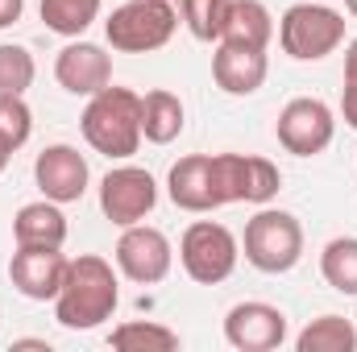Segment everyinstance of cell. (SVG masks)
<instances>
[{"instance_id": "cell-1", "label": "cell", "mask_w": 357, "mask_h": 352, "mask_svg": "<svg viewBox=\"0 0 357 352\" xmlns=\"http://www.w3.org/2000/svg\"><path fill=\"white\" fill-rule=\"evenodd\" d=\"M116 303H121V286H116L112 265L96 253H79L67 265L63 290L54 298V319L71 332H91L104 319H112Z\"/></svg>"}, {"instance_id": "cell-2", "label": "cell", "mask_w": 357, "mask_h": 352, "mask_svg": "<svg viewBox=\"0 0 357 352\" xmlns=\"http://www.w3.org/2000/svg\"><path fill=\"white\" fill-rule=\"evenodd\" d=\"M84 141L104 158H133L142 145V95L129 88H108L88 95L79 116Z\"/></svg>"}, {"instance_id": "cell-3", "label": "cell", "mask_w": 357, "mask_h": 352, "mask_svg": "<svg viewBox=\"0 0 357 352\" xmlns=\"http://www.w3.org/2000/svg\"><path fill=\"white\" fill-rule=\"evenodd\" d=\"M178 17L183 13L167 0H129L104 21V38L121 54H154L175 38Z\"/></svg>"}, {"instance_id": "cell-4", "label": "cell", "mask_w": 357, "mask_h": 352, "mask_svg": "<svg viewBox=\"0 0 357 352\" xmlns=\"http://www.w3.org/2000/svg\"><path fill=\"white\" fill-rule=\"evenodd\" d=\"M278 42L295 63H320L345 42V17L320 0L291 4L278 21Z\"/></svg>"}, {"instance_id": "cell-5", "label": "cell", "mask_w": 357, "mask_h": 352, "mask_svg": "<svg viewBox=\"0 0 357 352\" xmlns=\"http://www.w3.org/2000/svg\"><path fill=\"white\" fill-rule=\"evenodd\" d=\"M303 257V224L291 211L262 207L245 224V262L262 273H287Z\"/></svg>"}, {"instance_id": "cell-6", "label": "cell", "mask_w": 357, "mask_h": 352, "mask_svg": "<svg viewBox=\"0 0 357 352\" xmlns=\"http://www.w3.org/2000/svg\"><path fill=\"white\" fill-rule=\"evenodd\" d=\"M237 257H241L237 237L216 220H195L178 241V262L187 269V278L199 286H220L225 278H233Z\"/></svg>"}, {"instance_id": "cell-7", "label": "cell", "mask_w": 357, "mask_h": 352, "mask_svg": "<svg viewBox=\"0 0 357 352\" xmlns=\"http://www.w3.org/2000/svg\"><path fill=\"white\" fill-rule=\"evenodd\" d=\"M212 182H216V199L225 203H258L266 207L278 195L282 175L270 158L254 154H212Z\"/></svg>"}, {"instance_id": "cell-8", "label": "cell", "mask_w": 357, "mask_h": 352, "mask_svg": "<svg viewBox=\"0 0 357 352\" xmlns=\"http://www.w3.org/2000/svg\"><path fill=\"white\" fill-rule=\"evenodd\" d=\"M274 133H278V145H282L287 154H295V158H316V154H324V150L333 145L337 116H333V108H328L324 99L299 95V99H291V104L278 112Z\"/></svg>"}, {"instance_id": "cell-9", "label": "cell", "mask_w": 357, "mask_h": 352, "mask_svg": "<svg viewBox=\"0 0 357 352\" xmlns=\"http://www.w3.org/2000/svg\"><path fill=\"white\" fill-rule=\"evenodd\" d=\"M158 203V182L150 170L142 166H116L108 170L100 182V211L116 224V228H129V224H142Z\"/></svg>"}, {"instance_id": "cell-10", "label": "cell", "mask_w": 357, "mask_h": 352, "mask_svg": "<svg viewBox=\"0 0 357 352\" xmlns=\"http://www.w3.org/2000/svg\"><path fill=\"white\" fill-rule=\"evenodd\" d=\"M175 265V249L162 228L150 224H129L116 241V269L137 282V286H158Z\"/></svg>"}, {"instance_id": "cell-11", "label": "cell", "mask_w": 357, "mask_h": 352, "mask_svg": "<svg viewBox=\"0 0 357 352\" xmlns=\"http://www.w3.org/2000/svg\"><path fill=\"white\" fill-rule=\"evenodd\" d=\"M67 265L71 257H63V249H50V245H17L13 262H8V278L13 286L33 298V303H54L59 290H63V278H67Z\"/></svg>"}, {"instance_id": "cell-12", "label": "cell", "mask_w": 357, "mask_h": 352, "mask_svg": "<svg viewBox=\"0 0 357 352\" xmlns=\"http://www.w3.org/2000/svg\"><path fill=\"white\" fill-rule=\"evenodd\" d=\"M225 340L237 352H270L287 340V315L270 303H237L225 315Z\"/></svg>"}, {"instance_id": "cell-13", "label": "cell", "mask_w": 357, "mask_h": 352, "mask_svg": "<svg viewBox=\"0 0 357 352\" xmlns=\"http://www.w3.org/2000/svg\"><path fill=\"white\" fill-rule=\"evenodd\" d=\"M33 178H38V191L54 203H75L84 199L91 182L88 158L75 150V145H46L33 162Z\"/></svg>"}, {"instance_id": "cell-14", "label": "cell", "mask_w": 357, "mask_h": 352, "mask_svg": "<svg viewBox=\"0 0 357 352\" xmlns=\"http://www.w3.org/2000/svg\"><path fill=\"white\" fill-rule=\"evenodd\" d=\"M54 79L71 95H96L112 83V58L96 42H71L54 58Z\"/></svg>"}, {"instance_id": "cell-15", "label": "cell", "mask_w": 357, "mask_h": 352, "mask_svg": "<svg viewBox=\"0 0 357 352\" xmlns=\"http://www.w3.org/2000/svg\"><path fill=\"white\" fill-rule=\"evenodd\" d=\"M270 75V58L266 50L254 46H233V42H216L212 54V79L225 95H254L266 83Z\"/></svg>"}, {"instance_id": "cell-16", "label": "cell", "mask_w": 357, "mask_h": 352, "mask_svg": "<svg viewBox=\"0 0 357 352\" xmlns=\"http://www.w3.org/2000/svg\"><path fill=\"white\" fill-rule=\"evenodd\" d=\"M167 191H171V203L183 211H216L220 199H216V182H212V154H187L178 158L167 175Z\"/></svg>"}, {"instance_id": "cell-17", "label": "cell", "mask_w": 357, "mask_h": 352, "mask_svg": "<svg viewBox=\"0 0 357 352\" xmlns=\"http://www.w3.org/2000/svg\"><path fill=\"white\" fill-rule=\"evenodd\" d=\"M13 241L17 245H50V249H63L67 241V216H63V203L54 199H38V203H25L17 216H13Z\"/></svg>"}, {"instance_id": "cell-18", "label": "cell", "mask_w": 357, "mask_h": 352, "mask_svg": "<svg viewBox=\"0 0 357 352\" xmlns=\"http://www.w3.org/2000/svg\"><path fill=\"white\" fill-rule=\"evenodd\" d=\"M183 120H187V112H183V99H178L175 91L158 88V91H150V95H142V137L146 141L171 145L183 133Z\"/></svg>"}, {"instance_id": "cell-19", "label": "cell", "mask_w": 357, "mask_h": 352, "mask_svg": "<svg viewBox=\"0 0 357 352\" xmlns=\"http://www.w3.org/2000/svg\"><path fill=\"white\" fill-rule=\"evenodd\" d=\"M270 38H274V17H270L266 4H262V0H233L229 21H225V38H220V42L266 50Z\"/></svg>"}, {"instance_id": "cell-20", "label": "cell", "mask_w": 357, "mask_h": 352, "mask_svg": "<svg viewBox=\"0 0 357 352\" xmlns=\"http://www.w3.org/2000/svg\"><path fill=\"white\" fill-rule=\"evenodd\" d=\"M299 352H354L357 349V328L345 315H320L312 319L299 336H295Z\"/></svg>"}, {"instance_id": "cell-21", "label": "cell", "mask_w": 357, "mask_h": 352, "mask_svg": "<svg viewBox=\"0 0 357 352\" xmlns=\"http://www.w3.org/2000/svg\"><path fill=\"white\" fill-rule=\"evenodd\" d=\"M320 273L333 290L357 298V237H337L320 253Z\"/></svg>"}, {"instance_id": "cell-22", "label": "cell", "mask_w": 357, "mask_h": 352, "mask_svg": "<svg viewBox=\"0 0 357 352\" xmlns=\"http://www.w3.org/2000/svg\"><path fill=\"white\" fill-rule=\"evenodd\" d=\"M100 4H104V0H42L38 8H42V21H46L50 33H59V38H79L91 21L100 17Z\"/></svg>"}, {"instance_id": "cell-23", "label": "cell", "mask_w": 357, "mask_h": 352, "mask_svg": "<svg viewBox=\"0 0 357 352\" xmlns=\"http://www.w3.org/2000/svg\"><path fill=\"white\" fill-rule=\"evenodd\" d=\"M112 349L121 352H175L178 332L162 323H146V319H129L121 328H112Z\"/></svg>"}, {"instance_id": "cell-24", "label": "cell", "mask_w": 357, "mask_h": 352, "mask_svg": "<svg viewBox=\"0 0 357 352\" xmlns=\"http://www.w3.org/2000/svg\"><path fill=\"white\" fill-rule=\"evenodd\" d=\"M233 0H183V25L195 42H220Z\"/></svg>"}, {"instance_id": "cell-25", "label": "cell", "mask_w": 357, "mask_h": 352, "mask_svg": "<svg viewBox=\"0 0 357 352\" xmlns=\"http://www.w3.org/2000/svg\"><path fill=\"white\" fill-rule=\"evenodd\" d=\"M33 75H38V67H33V54L25 50V46H0V95H25V91L33 88Z\"/></svg>"}, {"instance_id": "cell-26", "label": "cell", "mask_w": 357, "mask_h": 352, "mask_svg": "<svg viewBox=\"0 0 357 352\" xmlns=\"http://www.w3.org/2000/svg\"><path fill=\"white\" fill-rule=\"evenodd\" d=\"M33 133V112L25 95H0V141L8 150H21Z\"/></svg>"}, {"instance_id": "cell-27", "label": "cell", "mask_w": 357, "mask_h": 352, "mask_svg": "<svg viewBox=\"0 0 357 352\" xmlns=\"http://www.w3.org/2000/svg\"><path fill=\"white\" fill-rule=\"evenodd\" d=\"M341 116H345V125L357 129V83H345V95H341Z\"/></svg>"}, {"instance_id": "cell-28", "label": "cell", "mask_w": 357, "mask_h": 352, "mask_svg": "<svg viewBox=\"0 0 357 352\" xmlns=\"http://www.w3.org/2000/svg\"><path fill=\"white\" fill-rule=\"evenodd\" d=\"M21 13H25V0H0V29L17 25V21H21Z\"/></svg>"}, {"instance_id": "cell-29", "label": "cell", "mask_w": 357, "mask_h": 352, "mask_svg": "<svg viewBox=\"0 0 357 352\" xmlns=\"http://www.w3.org/2000/svg\"><path fill=\"white\" fill-rule=\"evenodd\" d=\"M345 83H357V38L349 42V50H345Z\"/></svg>"}, {"instance_id": "cell-30", "label": "cell", "mask_w": 357, "mask_h": 352, "mask_svg": "<svg viewBox=\"0 0 357 352\" xmlns=\"http://www.w3.org/2000/svg\"><path fill=\"white\" fill-rule=\"evenodd\" d=\"M8 162H13V150H8V145H4V141H0V175H4V170H8Z\"/></svg>"}, {"instance_id": "cell-31", "label": "cell", "mask_w": 357, "mask_h": 352, "mask_svg": "<svg viewBox=\"0 0 357 352\" xmlns=\"http://www.w3.org/2000/svg\"><path fill=\"white\" fill-rule=\"evenodd\" d=\"M345 8H349V13L357 17V0H345Z\"/></svg>"}, {"instance_id": "cell-32", "label": "cell", "mask_w": 357, "mask_h": 352, "mask_svg": "<svg viewBox=\"0 0 357 352\" xmlns=\"http://www.w3.org/2000/svg\"><path fill=\"white\" fill-rule=\"evenodd\" d=\"M167 4H175V8H178V13H183V0H167Z\"/></svg>"}]
</instances>
